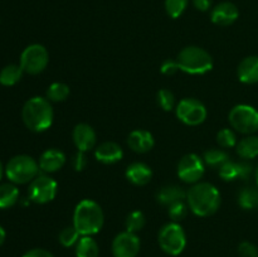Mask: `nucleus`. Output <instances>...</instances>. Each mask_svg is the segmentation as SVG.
Returning a JSON list of instances; mask_svg holds the SVG:
<instances>
[{
    "instance_id": "f257e3e1",
    "label": "nucleus",
    "mask_w": 258,
    "mask_h": 257,
    "mask_svg": "<svg viewBox=\"0 0 258 257\" xmlns=\"http://www.w3.org/2000/svg\"><path fill=\"white\" fill-rule=\"evenodd\" d=\"M186 203L196 216L209 217L221 206V193L208 181H198L186 191Z\"/></svg>"
},
{
    "instance_id": "f03ea898",
    "label": "nucleus",
    "mask_w": 258,
    "mask_h": 257,
    "mask_svg": "<svg viewBox=\"0 0 258 257\" xmlns=\"http://www.w3.org/2000/svg\"><path fill=\"white\" fill-rule=\"evenodd\" d=\"M22 118L24 125L34 133H43L52 126L54 118L52 103L47 97L29 98L22 108Z\"/></svg>"
},
{
    "instance_id": "7ed1b4c3",
    "label": "nucleus",
    "mask_w": 258,
    "mask_h": 257,
    "mask_svg": "<svg viewBox=\"0 0 258 257\" xmlns=\"http://www.w3.org/2000/svg\"><path fill=\"white\" fill-rule=\"evenodd\" d=\"M105 214L97 202L83 199L73 212V226L81 236H93L102 229Z\"/></svg>"
},
{
    "instance_id": "20e7f679",
    "label": "nucleus",
    "mask_w": 258,
    "mask_h": 257,
    "mask_svg": "<svg viewBox=\"0 0 258 257\" xmlns=\"http://www.w3.org/2000/svg\"><path fill=\"white\" fill-rule=\"evenodd\" d=\"M180 71L189 75H204L213 68V58L206 49L197 45L183 48L176 57Z\"/></svg>"
},
{
    "instance_id": "39448f33",
    "label": "nucleus",
    "mask_w": 258,
    "mask_h": 257,
    "mask_svg": "<svg viewBox=\"0 0 258 257\" xmlns=\"http://www.w3.org/2000/svg\"><path fill=\"white\" fill-rule=\"evenodd\" d=\"M39 164L34 158L25 154L15 155L5 165V175L10 183L27 184L39 174Z\"/></svg>"
},
{
    "instance_id": "423d86ee",
    "label": "nucleus",
    "mask_w": 258,
    "mask_h": 257,
    "mask_svg": "<svg viewBox=\"0 0 258 257\" xmlns=\"http://www.w3.org/2000/svg\"><path fill=\"white\" fill-rule=\"evenodd\" d=\"M159 246L165 253L178 256L186 246V236L183 227L178 222H169L159 231Z\"/></svg>"
},
{
    "instance_id": "0eeeda50",
    "label": "nucleus",
    "mask_w": 258,
    "mask_h": 257,
    "mask_svg": "<svg viewBox=\"0 0 258 257\" xmlns=\"http://www.w3.org/2000/svg\"><path fill=\"white\" fill-rule=\"evenodd\" d=\"M228 120L234 130L244 135H253L258 131V111L253 106H234L229 112Z\"/></svg>"
},
{
    "instance_id": "6e6552de",
    "label": "nucleus",
    "mask_w": 258,
    "mask_h": 257,
    "mask_svg": "<svg viewBox=\"0 0 258 257\" xmlns=\"http://www.w3.org/2000/svg\"><path fill=\"white\" fill-rule=\"evenodd\" d=\"M49 62V54L44 45L30 44L20 54V67L28 75H39L47 68Z\"/></svg>"
},
{
    "instance_id": "1a4fd4ad",
    "label": "nucleus",
    "mask_w": 258,
    "mask_h": 257,
    "mask_svg": "<svg viewBox=\"0 0 258 257\" xmlns=\"http://www.w3.org/2000/svg\"><path fill=\"white\" fill-rule=\"evenodd\" d=\"M176 117L188 126H198L206 121L207 108L203 103L197 98H183L175 106Z\"/></svg>"
},
{
    "instance_id": "9d476101",
    "label": "nucleus",
    "mask_w": 258,
    "mask_h": 257,
    "mask_svg": "<svg viewBox=\"0 0 258 257\" xmlns=\"http://www.w3.org/2000/svg\"><path fill=\"white\" fill-rule=\"evenodd\" d=\"M58 184L49 175H38L29 183L28 198L37 204H45L52 202L57 196Z\"/></svg>"
},
{
    "instance_id": "9b49d317",
    "label": "nucleus",
    "mask_w": 258,
    "mask_h": 257,
    "mask_svg": "<svg viewBox=\"0 0 258 257\" xmlns=\"http://www.w3.org/2000/svg\"><path fill=\"white\" fill-rule=\"evenodd\" d=\"M206 171L204 160L197 154H186L178 164V176L184 183L196 184L203 178Z\"/></svg>"
},
{
    "instance_id": "f8f14e48",
    "label": "nucleus",
    "mask_w": 258,
    "mask_h": 257,
    "mask_svg": "<svg viewBox=\"0 0 258 257\" xmlns=\"http://www.w3.org/2000/svg\"><path fill=\"white\" fill-rule=\"evenodd\" d=\"M140 248L141 242L138 234L127 231L118 233L111 246L113 257H136Z\"/></svg>"
},
{
    "instance_id": "ddd939ff",
    "label": "nucleus",
    "mask_w": 258,
    "mask_h": 257,
    "mask_svg": "<svg viewBox=\"0 0 258 257\" xmlns=\"http://www.w3.org/2000/svg\"><path fill=\"white\" fill-rule=\"evenodd\" d=\"M253 173V165L248 161H233L228 160L221 169L219 175L223 180L233 181L236 179L247 180Z\"/></svg>"
},
{
    "instance_id": "4468645a",
    "label": "nucleus",
    "mask_w": 258,
    "mask_h": 257,
    "mask_svg": "<svg viewBox=\"0 0 258 257\" xmlns=\"http://www.w3.org/2000/svg\"><path fill=\"white\" fill-rule=\"evenodd\" d=\"M239 10L233 3L231 2H223L217 4L216 7L212 9L211 13V20L216 25H221V27H227L231 25L238 19Z\"/></svg>"
},
{
    "instance_id": "2eb2a0df",
    "label": "nucleus",
    "mask_w": 258,
    "mask_h": 257,
    "mask_svg": "<svg viewBox=\"0 0 258 257\" xmlns=\"http://www.w3.org/2000/svg\"><path fill=\"white\" fill-rule=\"evenodd\" d=\"M72 139L78 151L86 153V151L95 148L97 135H96V131L93 130L92 126H90L88 123H78L73 128Z\"/></svg>"
},
{
    "instance_id": "dca6fc26",
    "label": "nucleus",
    "mask_w": 258,
    "mask_h": 257,
    "mask_svg": "<svg viewBox=\"0 0 258 257\" xmlns=\"http://www.w3.org/2000/svg\"><path fill=\"white\" fill-rule=\"evenodd\" d=\"M38 164L43 173H55L64 166L66 154L59 149H48L40 155Z\"/></svg>"
},
{
    "instance_id": "f3484780",
    "label": "nucleus",
    "mask_w": 258,
    "mask_h": 257,
    "mask_svg": "<svg viewBox=\"0 0 258 257\" xmlns=\"http://www.w3.org/2000/svg\"><path fill=\"white\" fill-rule=\"evenodd\" d=\"M127 144L130 149L135 153L145 154L149 153L155 145V140L150 131L138 128V130L131 131L127 138Z\"/></svg>"
},
{
    "instance_id": "a211bd4d",
    "label": "nucleus",
    "mask_w": 258,
    "mask_h": 257,
    "mask_svg": "<svg viewBox=\"0 0 258 257\" xmlns=\"http://www.w3.org/2000/svg\"><path fill=\"white\" fill-rule=\"evenodd\" d=\"M122 156V148L113 141H105L95 149V158L102 164H115L120 161Z\"/></svg>"
},
{
    "instance_id": "6ab92c4d",
    "label": "nucleus",
    "mask_w": 258,
    "mask_h": 257,
    "mask_svg": "<svg viewBox=\"0 0 258 257\" xmlns=\"http://www.w3.org/2000/svg\"><path fill=\"white\" fill-rule=\"evenodd\" d=\"M237 76L238 80L246 85L258 83V55L243 58L237 68Z\"/></svg>"
},
{
    "instance_id": "aec40b11",
    "label": "nucleus",
    "mask_w": 258,
    "mask_h": 257,
    "mask_svg": "<svg viewBox=\"0 0 258 257\" xmlns=\"http://www.w3.org/2000/svg\"><path fill=\"white\" fill-rule=\"evenodd\" d=\"M125 175L130 183L143 186L150 183L151 178H153V170H151L148 164L136 161V163L130 164L127 166Z\"/></svg>"
},
{
    "instance_id": "412c9836",
    "label": "nucleus",
    "mask_w": 258,
    "mask_h": 257,
    "mask_svg": "<svg viewBox=\"0 0 258 257\" xmlns=\"http://www.w3.org/2000/svg\"><path fill=\"white\" fill-rule=\"evenodd\" d=\"M186 191L179 185H166L163 186L156 194V201L163 206H171L176 202L185 201Z\"/></svg>"
},
{
    "instance_id": "4be33fe9",
    "label": "nucleus",
    "mask_w": 258,
    "mask_h": 257,
    "mask_svg": "<svg viewBox=\"0 0 258 257\" xmlns=\"http://www.w3.org/2000/svg\"><path fill=\"white\" fill-rule=\"evenodd\" d=\"M76 257H98L100 247L92 236H81L76 244Z\"/></svg>"
},
{
    "instance_id": "5701e85b",
    "label": "nucleus",
    "mask_w": 258,
    "mask_h": 257,
    "mask_svg": "<svg viewBox=\"0 0 258 257\" xmlns=\"http://www.w3.org/2000/svg\"><path fill=\"white\" fill-rule=\"evenodd\" d=\"M236 151L244 160H251L258 156V136L249 135L237 143Z\"/></svg>"
},
{
    "instance_id": "b1692460",
    "label": "nucleus",
    "mask_w": 258,
    "mask_h": 257,
    "mask_svg": "<svg viewBox=\"0 0 258 257\" xmlns=\"http://www.w3.org/2000/svg\"><path fill=\"white\" fill-rule=\"evenodd\" d=\"M19 189L14 183L0 184V209L12 208L19 201Z\"/></svg>"
},
{
    "instance_id": "393cba45",
    "label": "nucleus",
    "mask_w": 258,
    "mask_h": 257,
    "mask_svg": "<svg viewBox=\"0 0 258 257\" xmlns=\"http://www.w3.org/2000/svg\"><path fill=\"white\" fill-rule=\"evenodd\" d=\"M23 68L20 67V65H8L0 71V83L3 86H14L22 80L23 77Z\"/></svg>"
},
{
    "instance_id": "a878e982",
    "label": "nucleus",
    "mask_w": 258,
    "mask_h": 257,
    "mask_svg": "<svg viewBox=\"0 0 258 257\" xmlns=\"http://www.w3.org/2000/svg\"><path fill=\"white\" fill-rule=\"evenodd\" d=\"M204 164L213 169H221L228 160H231L228 154L223 149H209L204 153Z\"/></svg>"
},
{
    "instance_id": "bb28decb",
    "label": "nucleus",
    "mask_w": 258,
    "mask_h": 257,
    "mask_svg": "<svg viewBox=\"0 0 258 257\" xmlns=\"http://www.w3.org/2000/svg\"><path fill=\"white\" fill-rule=\"evenodd\" d=\"M238 204L243 209H258V186H246L238 194Z\"/></svg>"
},
{
    "instance_id": "cd10ccee",
    "label": "nucleus",
    "mask_w": 258,
    "mask_h": 257,
    "mask_svg": "<svg viewBox=\"0 0 258 257\" xmlns=\"http://www.w3.org/2000/svg\"><path fill=\"white\" fill-rule=\"evenodd\" d=\"M70 86L63 82H53L47 90V98L50 102H63L70 96Z\"/></svg>"
},
{
    "instance_id": "c85d7f7f",
    "label": "nucleus",
    "mask_w": 258,
    "mask_h": 257,
    "mask_svg": "<svg viewBox=\"0 0 258 257\" xmlns=\"http://www.w3.org/2000/svg\"><path fill=\"white\" fill-rule=\"evenodd\" d=\"M146 218L145 214L141 211H133L127 217H126L125 221V227L126 231L131 232V233H138L141 229L145 227Z\"/></svg>"
},
{
    "instance_id": "c756f323",
    "label": "nucleus",
    "mask_w": 258,
    "mask_h": 257,
    "mask_svg": "<svg viewBox=\"0 0 258 257\" xmlns=\"http://www.w3.org/2000/svg\"><path fill=\"white\" fill-rule=\"evenodd\" d=\"M81 238V234L77 229L75 228V226H67L60 231L59 236H58V239H59L60 244L63 247H72L76 246L78 242V239Z\"/></svg>"
},
{
    "instance_id": "7c9ffc66",
    "label": "nucleus",
    "mask_w": 258,
    "mask_h": 257,
    "mask_svg": "<svg viewBox=\"0 0 258 257\" xmlns=\"http://www.w3.org/2000/svg\"><path fill=\"white\" fill-rule=\"evenodd\" d=\"M217 143L221 148L231 149L237 145V136L232 128H222L217 133Z\"/></svg>"
},
{
    "instance_id": "2f4dec72",
    "label": "nucleus",
    "mask_w": 258,
    "mask_h": 257,
    "mask_svg": "<svg viewBox=\"0 0 258 257\" xmlns=\"http://www.w3.org/2000/svg\"><path fill=\"white\" fill-rule=\"evenodd\" d=\"M189 0H165V10L168 15L173 19H176L188 8Z\"/></svg>"
},
{
    "instance_id": "473e14b6",
    "label": "nucleus",
    "mask_w": 258,
    "mask_h": 257,
    "mask_svg": "<svg viewBox=\"0 0 258 257\" xmlns=\"http://www.w3.org/2000/svg\"><path fill=\"white\" fill-rule=\"evenodd\" d=\"M156 100H158V105L164 111H171L175 107V96L168 88L159 90L158 95H156Z\"/></svg>"
},
{
    "instance_id": "72a5a7b5",
    "label": "nucleus",
    "mask_w": 258,
    "mask_h": 257,
    "mask_svg": "<svg viewBox=\"0 0 258 257\" xmlns=\"http://www.w3.org/2000/svg\"><path fill=\"white\" fill-rule=\"evenodd\" d=\"M188 207L189 206L184 201L176 202V203L169 206L168 214L169 217H170L171 221L178 222V223L180 221H183L186 217V214H188Z\"/></svg>"
},
{
    "instance_id": "f704fd0d",
    "label": "nucleus",
    "mask_w": 258,
    "mask_h": 257,
    "mask_svg": "<svg viewBox=\"0 0 258 257\" xmlns=\"http://www.w3.org/2000/svg\"><path fill=\"white\" fill-rule=\"evenodd\" d=\"M238 253L241 257H258V248L252 242L243 241L239 243Z\"/></svg>"
},
{
    "instance_id": "c9c22d12",
    "label": "nucleus",
    "mask_w": 258,
    "mask_h": 257,
    "mask_svg": "<svg viewBox=\"0 0 258 257\" xmlns=\"http://www.w3.org/2000/svg\"><path fill=\"white\" fill-rule=\"evenodd\" d=\"M179 70H180V68H179V65H178V62H176V59L164 60L163 65H161V67H160L161 73L165 76L175 75Z\"/></svg>"
},
{
    "instance_id": "e433bc0d",
    "label": "nucleus",
    "mask_w": 258,
    "mask_h": 257,
    "mask_svg": "<svg viewBox=\"0 0 258 257\" xmlns=\"http://www.w3.org/2000/svg\"><path fill=\"white\" fill-rule=\"evenodd\" d=\"M87 163V156H86V153H83V151H78L75 155V158H73V168L77 171H82L83 169H86Z\"/></svg>"
},
{
    "instance_id": "4c0bfd02",
    "label": "nucleus",
    "mask_w": 258,
    "mask_h": 257,
    "mask_svg": "<svg viewBox=\"0 0 258 257\" xmlns=\"http://www.w3.org/2000/svg\"><path fill=\"white\" fill-rule=\"evenodd\" d=\"M23 257H54L49 251L44 248H33L25 252Z\"/></svg>"
},
{
    "instance_id": "58836bf2",
    "label": "nucleus",
    "mask_w": 258,
    "mask_h": 257,
    "mask_svg": "<svg viewBox=\"0 0 258 257\" xmlns=\"http://www.w3.org/2000/svg\"><path fill=\"white\" fill-rule=\"evenodd\" d=\"M194 8L199 12H208L212 7V0H191Z\"/></svg>"
},
{
    "instance_id": "ea45409f",
    "label": "nucleus",
    "mask_w": 258,
    "mask_h": 257,
    "mask_svg": "<svg viewBox=\"0 0 258 257\" xmlns=\"http://www.w3.org/2000/svg\"><path fill=\"white\" fill-rule=\"evenodd\" d=\"M5 237H7V233H5V229L3 228L2 226H0V246H2V244L4 243Z\"/></svg>"
},
{
    "instance_id": "a19ab883",
    "label": "nucleus",
    "mask_w": 258,
    "mask_h": 257,
    "mask_svg": "<svg viewBox=\"0 0 258 257\" xmlns=\"http://www.w3.org/2000/svg\"><path fill=\"white\" fill-rule=\"evenodd\" d=\"M4 171H5V169H4V166H3V163L0 161V180H2L3 175H4Z\"/></svg>"
},
{
    "instance_id": "79ce46f5",
    "label": "nucleus",
    "mask_w": 258,
    "mask_h": 257,
    "mask_svg": "<svg viewBox=\"0 0 258 257\" xmlns=\"http://www.w3.org/2000/svg\"><path fill=\"white\" fill-rule=\"evenodd\" d=\"M254 176H256V181H257V185H258V165H257L256 170H254Z\"/></svg>"
}]
</instances>
